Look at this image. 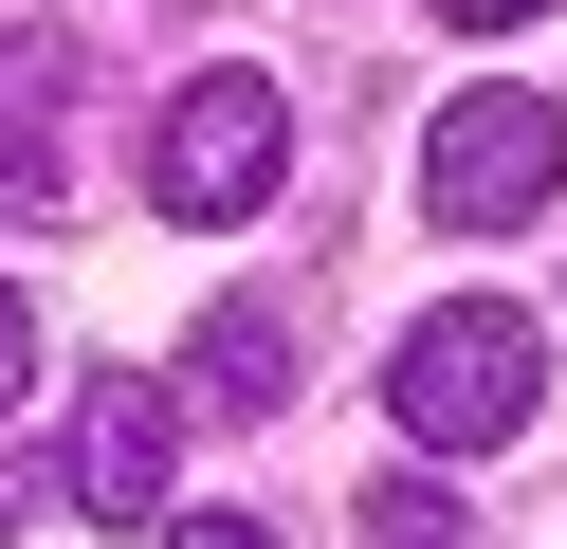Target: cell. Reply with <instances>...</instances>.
Instances as JSON below:
<instances>
[{
	"mask_svg": "<svg viewBox=\"0 0 567 549\" xmlns=\"http://www.w3.org/2000/svg\"><path fill=\"white\" fill-rule=\"evenodd\" d=\"M184 403L275 421V403H293V329H275V312H202V329H184Z\"/></svg>",
	"mask_w": 567,
	"mask_h": 549,
	"instance_id": "8992f818",
	"label": "cell"
},
{
	"mask_svg": "<svg viewBox=\"0 0 567 549\" xmlns=\"http://www.w3.org/2000/svg\"><path fill=\"white\" fill-rule=\"evenodd\" d=\"M549 183H567V110L549 92H457L440 129H421V202H440L457 238H513Z\"/></svg>",
	"mask_w": 567,
	"mask_h": 549,
	"instance_id": "3957f363",
	"label": "cell"
},
{
	"mask_svg": "<svg viewBox=\"0 0 567 549\" xmlns=\"http://www.w3.org/2000/svg\"><path fill=\"white\" fill-rule=\"evenodd\" d=\"M0 202H74V37H0Z\"/></svg>",
	"mask_w": 567,
	"mask_h": 549,
	"instance_id": "277c9868",
	"label": "cell"
},
{
	"mask_svg": "<svg viewBox=\"0 0 567 549\" xmlns=\"http://www.w3.org/2000/svg\"><path fill=\"white\" fill-rule=\"evenodd\" d=\"M165 549H275V531H257V512H184Z\"/></svg>",
	"mask_w": 567,
	"mask_h": 549,
	"instance_id": "9c48e42d",
	"label": "cell"
},
{
	"mask_svg": "<svg viewBox=\"0 0 567 549\" xmlns=\"http://www.w3.org/2000/svg\"><path fill=\"white\" fill-rule=\"evenodd\" d=\"M384 421H403L421 458H513V439L549 421V329H530L513 293H457V312H421L403 348H384Z\"/></svg>",
	"mask_w": 567,
	"mask_h": 549,
	"instance_id": "6da1fadb",
	"label": "cell"
},
{
	"mask_svg": "<svg viewBox=\"0 0 567 549\" xmlns=\"http://www.w3.org/2000/svg\"><path fill=\"white\" fill-rule=\"evenodd\" d=\"M367 549H457V495H440V476H384V495H367Z\"/></svg>",
	"mask_w": 567,
	"mask_h": 549,
	"instance_id": "52a82bcc",
	"label": "cell"
},
{
	"mask_svg": "<svg viewBox=\"0 0 567 549\" xmlns=\"http://www.w3.org/2000/svg\"><path fill=\"white\" fill-rule=\"evenodd\" d=\"M440 19H457V37H513V19H549V0H440Z\"/></svg>",
	"mask_w": 567,
	"mask_h": 549,
	"instance_id": "30bf717a",
	"label": "cell"
},
{
	"mask_svg": "<svg viewBox=\"0 0 567 549\" xmlns=\"http://www.w3.org/2000/svg\"><path fill=\"white\" fill-rule=\"evenodd\" d=\"M165 439H184L165 385H128V366L74 385V512H165Z\"/></svg>",
	"mask_w": 567,
	"mask_h": 549,
	"instance_id": "5b68a950",
	"label": "cell"
},
{
	"mask_svg": "<svg viewBox=\"0 0 567 549\" xmlns=\"http://www.w3.org/2000/svg\"><path fill=\"white\" fill-rule=\"evenodd\" d=\"M38 385V312H19V275H0V403Z\"/></svg>",
	"mask_w": 567,
	"mask_h": 549,
	"instance_id": "ba28073f",
	"label": "cell"
},
{
	"mask_svg": "<svg viewBox=\"0 0 567 549\" xmlns=\"http://www.w3.org/2000/svg\"><path fill=\"white\" fill-rule=\"evenodd\" d=\"M275 183H293V110H275V73H184L165 129H147V202L220 238V220H257Z\"/></svg>",
	"mask_w": 567,
	"mask_h": 549,
	"instance_id": "7a4b0ae2",
	"label": "cell"
},
{
	"mask_svg": "<svg viewBox=\"0 0 567 549\" xmlns=\"http://www.w3.org/2000/svg\"><path fill=\"white\" fill-rule=\"evenodd\" d=\"M0 531H19V458H0Z\"/></svg>",
	"mask_w": 567,
	"mask_h": 549,
	"instance_id": "8fae6325",
	"label": "cell"
}]
</instances>
